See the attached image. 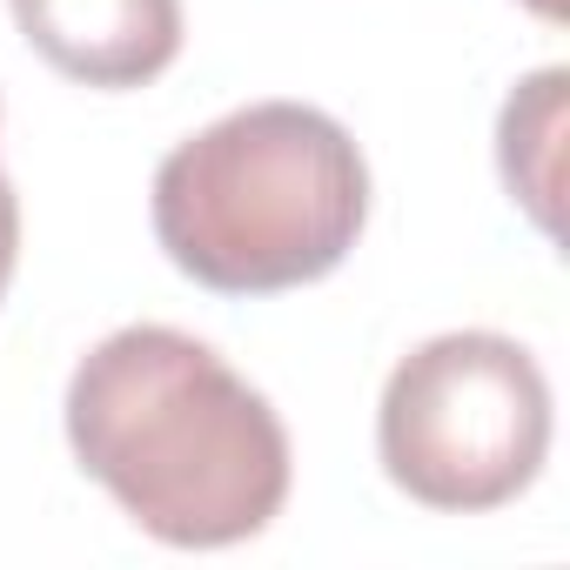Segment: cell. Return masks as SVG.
Wrapping results in <instances>:
<instances>
[{
  "mask_svg": "<svg viewBox=\"0 0 570 570\" xmlns=\"http://www.w3.org/2000/svg\"><path fill=\"white\" fill-rule=\"evenodd\" d=\"M370 222V168L350 128L309 101H248L155 168V242L215 296L323 282Z\"/></svg>",
  "mask_w": 570,
  "mask_h": 570,
  "instance_id": "obj_2",
  "label": "cell"
},
{
  "mask_svg": "<svg viewBox=\"0 0 570 570\" xmlns=\"http://www.w3.org/2000/svg\"><path fill=\"white\" fill-rule=\"evenodd\" d=\"M68 450L168 550L248 543L289 503V430L268 396L168 323H128L75 363Z\"/></svg>",
  "mask_w": 570,
  "mask_h": 570,
  "instance_id": "obj_1",
  "label": "cell"
},
{
  "mask_svg": "<svg viewBox=\"0 0 570 570\" xmlns=\"http://www.w3.org/2000/svg\"><path fill=\"white\" fill-rule=\"evenodd\" d=\"M28 48L81 88H148L181 55V0H8Z\"/></svg>",
  "mask_w": 570,
  "mask_h": 570,
  "instance_id": "obj_4",
  "label": "cell"
},
{
  "mask_svg": "<svg viewBox=\"0 0 570 570\" xmlns=\"http://www.w3.org/2000/svg\"><path fill=\"white\" fill-rule=\"evenodd\" d=\"M14 255H21V195L0 175V296H8V282H14Z\"/></svg>",
  "mask_w": 570,
  "mask_h": 570,
  "instance_id": "obj_6",
  "label": "cell"
},
{
  "mask_svg": "<svg viewBox=\"0 0 570 570\" xmlns=\"http://www.w3.org/2000/svg\"><path fill=\"white\" fill-rule=\"evenodd\" d=\"M523 8H537L543 21H563V0H523Z\"/></svg>",
  "mask_w": 570,
  "mask_h": 570,
  "instance_id": "obj_7",
  "label": "cell"
},
{
  "mask_svg": "<svg viewBox=\"0 0 570 570\" xmlns=\"http://www.w3.org/2000/svg\"><path fill=\"white\" fill-rule=\"evenodd\" d=\"M563 95H570V75L563 68H543L497 115V168H503V188L523 202V215L543 235H557V195H563Z\"/></svg>",
  "mask_w": 570,
  "mask_h": 570,
  "instance_id": "obj_5",
  "label": "cell"
},
{
  "mask_svg": "<svg viewBox=\"0 0 570 570\" xmlns=\"http://www.w3.org/2000/svg\"><path fill=\"white\" fill-rule=\"evenodd\" d=\"M376 456L423 510H497L550 456V383L517 336L450 330L410 350L376 410Z\"/></svg>",
  "mask_w": 570,
  "mask_h": 570,
  "instance_id": "obj_3",
  "label": "cell"
}]
</instances>
